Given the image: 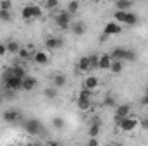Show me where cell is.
Returning <instances> with one entry per match:
<instances>
[{
	"label": "cell",
	"instance_id": "cell-1",
	"mask_svg": "<svg viewBox=\"0 0 148 146\" xmlns=\"http://www.w3.org/2000/svg\"><path fill=\"white\" fill-rule=\"evenodd\" d=\"M91 91L88 89V88H83L81 91H79V98H77V108L81 110V112H86V110H90L91 107Z\"/></svg>",
	"mask_w": 148,
	"mask_h": 146
},
{
	"label": "cell",
	"instance_id": "cell-2",
	"mask_svg": "<svg viewBox=\"0 0 148 146\" xmlns=\"http://www.w3.org/2000/svg\"><path fill=\"white\" fill-rule=\"evenodd\" d=\"M71 23H73V14L66 9V10H60L59 14H57V17H55V24L60 28V29H67L69 26H71Z\"/></svg>",
	"mask_w": 148,
	"mask_h": 146
},
{
	"label": "cell",
	"instance_id": "cell-3",
	"mask_svg": "<svg viewBox=\"0 0 148 146\" xmlns=\"http://www.w3.org/2000/svg\"><path fill=\"white\" fill-rule=\"evenodd\" d=\"M115 126H117V129H119V131H122V132H131V131H134V129H136L138 120H136L134 117H129V115H127V117H124L122 120H119Z\"/></svg>",
	"mask_w": 148,
	"mask_h": 146
},
{
	"label": "cell",
	"instance_id": "cell-4",
	"mask_svg": "<svg viewBox=\"0 0 148 146\" xmlns=\"http://www.w3.org/2000/svg\"><path fill=\"white\" fill-rule=\"evenodd\" d=\"M24 131L28 132V134H31V136H36L41 132V124H40V120L38 119H29V120H26L24 122Z\"/></svg>",
	"mask_w": 148,
	"mask_h": 146
},
{
	"label": "cell",
	"instance_id": "cell-5",
	"mask_svg": "<svg viewBox=\"0 0 148 146\" xmlns=\"http://www.w3.org/2000/svg\"><path fill=\"white\" fill-rule=\"evenodd\" d=\"M129 113H131V105H127V103L115 105V115H114V119H115V124H117L119 120H122L124 117H127Z\"/></svg>",
	"mask_w": 148,
	"mask_h": 146
},
{
	"label": "cell",
	"instance_id": "cell-6",
	"mask_svg": "<svg viewBox=\"0 0 148 146\" xmlns=\"http://www.w3.org/2000/svg\"><path fill=\"white\" fill-rule=\"evenodd\" d=\"M121 31H122V28H121V23H117V21L107 23V24L103 26V35H105V36H114V35H119Z\"/></svg>",
	"mask_w": 148,
	"mask_h": 146
},
{
	"label": "cell",
	"instance_id": "cell-7",
	"mask_svg": "<svg viewBox=\"0 0 148 146\" xmlns=\"http://www.w3.org/2000/svg\"><path fill=\"white\" fill-rule=\"evenodd\" d=\"M3 120L5 122H9V124H14V122H17L21 117H23V113L19 112V110H16V108H9V110H5L3 112Z\"/></svg>",
	"mask_w": 148,
	"mask_h": 146
},
{
	"label": "cell",
	"instance_id": "cell-8",
	"mask_svg": "<svg viewBox=\"0 0 148 146\" xmlns=\"http://www.w3.org/2000/svg\"><path fill=\"white\" fill-rule=\"evenodd\" d=\"M64 45L62 38H55V36H48L45 40V48L47 50H55V48H60Z\"/></svg>",
	"mask_w": 148,
	"mask_h": 146
},
{
	"label": "cell",
	"instance_id": "cell-9",
	"mask_svg": "<svg viewBox=\"0 0 148 146\" xmlns=\"http://www.w3.org/2000/svg\"><path fill=\"white\" fill-rule=\"evenodd\" d=\"M33 60H35V64H38V65H45V64H48L50 57H48V53H47V52L38 50V52L33 53Z\"/></svg>",
	"mask_w": 148,
	"mask_h": 146
},
{
	"label": "cell",
	"instance_id": "cell-10",
	"mask_svg": "<svg viewBox=\"0 0 148 146\" xmlns=\"http://www.w3.org/2000/svg\"><path fill=\"white\" fill-rule=\"evenodd\" d=\"M36 79L35 77H31V76H26V77H23V91H33L35 88H36Z\"/></svg>",
	"mask_w": 148,
	"mask_h": 146
},
{
	"label": "cell",
	"instance_id": "cell-11",
	"mask_svg": "<svg viewBox=\"0 0 148 146\" xmlns=\"http://www.w3.org/2000/svg\"><path fill=\"white\" fill-rule=\"evenodd\" d=\"M112 64V59L109 53H102L100 57H98V69H102V71H107L109 67H110Z\"/></svg>",
	"mask_w": 148,
	"mask_h": 146
},
{
	"label": "cell",
	"instance_id": "cell-12",
	"mask_svg": "<svg viewBox=\"0 0 148 146\" xmlns=\"http://www.w3.org/2000/svg\"><path fill=\"white\" fill-rule=\"evenodd\" d=\"M90 69H91V65H90V55L81 57V59L77 60V71H79V72H88Z\"/></svg>",
	"mask_w": 148,
	"mask_h": 146
},
{
	"label": "cell",
	"instance_id": "cell-13",
	"mask_svg": "<svg viewBox=\"0 0 148 146\" xmlns=\"http://www.w3.org/2000/svg\"><path fill=\"white\" fill-rule=\"evenodd\" d=\"M71 31H73L74 36H83L84 31H86V26H84L83 21H76V23H73V26H71Z\"/></svg>",
	"mask_w": 148,
	"mask_h": 146
},
{
	"label": "cell",
	"instance_id": "cell-14",
	"mask_svg": "<svg viewBox=\"0 0 148 146\" xmlns=\"http://www.w3.org/2000/svg\"><path fill=\"white\" fill-rule=\"evenodd\" d=\"M21 17H23L24 21H31V19H35V16H33V5H24L23 10H21Z\"/></svg>",
	"mask_w": 148,
	"mask_h": 146
},
{
	"label": "cell",
	"instance_id": "cell-15",
	"mask_svg": "<svg viewBox=\"0 0 148 146\" xmlns=\"http://www.w3.org/2000/svg\"><path fill=\"white\" fill-rule=\"evenodd\" d=\"M66 84H67V77H66L64 74H57V76H53V86H55L57 89L64 88Z\"/></svg>",
	"mask_w": 148,
	"mask_h": 146
},
{
	"label": "cell",
	"instance_id": "cell-16",
	"mask_svg": "<svg viewBox=\"0 0 148 146\" xmlns=\"http://www.w3.org/2000/svg\"><path fill=\"white\" fill-rule=\"evenodd\" d=\"M84 88H88L90 91L97 89V88H98V79H97L95 76H88V77L84 79Z\"/></svg>",
	"mask_w": 148,
	"mask_h": 146
},
{
	"label": "cell",
	"instance_id": "cell-17",
	"mask_svg": "<svg viewBox=\"0 0 148 146\" xmlns=\"http://www.w3.org/2000/svg\"><path fill=\"white\" fill-rule=\"evenodd\" d=\"M133 7V0H115V9L117 10H129Z\"/></svg>",
	"mask_w": 148,
	"mask_h": 146
},
{
	"label": "cell",
	"instance_id": "cell-18",
	"mask_svg": "<svg viewBox=\"0 0 148 146\" xmlns=\"http://www.w3.org/2000/svg\"><path fill=\"white\" fill-rule=\"evenodd\" d=\"M136 59H138V55H136V52H134L133 48H124L122 62H124V60H127V62H136Z\"/></svg>",
	"mask_w": 148,
	"mask_h": 146
},
{
	"label": "cell",
	"instance_id": "cell-19",
	"mask_svg": "<svg viewBox=\"0 0 148 146\" xmlns=\"http://www.w3.org/2000/svg\"><path fill=\"white\" fill-rule=\"evenodd\" d=\"M5 46H7V53H12V55H16L17 52H19V43L17 41H14V40H10V41H7L5 43Z\"/></svg>",
	"mask_w": 148,
	"mask_h": 146
},
{
	"label": "cell",
	"instance_id": "cell-20",
	"mask_svg": "<svg viewBox=\"0 0 148 146\" xmlns=\"http://www.w3.org/2000/svg\"><path fill=\"white\" fill-rule=\"evenodd\" d=\"M109 55H110L112 60H122V57H124V48H122V46H117V48L112 50Z\"/></svg>",
	"mask_w": 148,
	"mask_h": 146
},
{
	"label": "cell",
	"instance_id": "cell-21",
	"mask_svg": "<svg viewBox=\"0 0 148 146\" xmlns=\"http://www.w3.org/2000/svg\"><path fill=\"white\" fill-rule=\"evenodd\" d=\"M138 23V16L136 14H133L131 10H127L126 12V19H124V24H127V26H134Z\"/></svg>",
	"mask_w": 148,
	"mask_h": 146
},
{
	"label": "cell",
	"instance_id": "cell-22",
	"mask_svg": "<svg viewBox=\"0 0 148 146\" xmlns=\"http://www.w3.org/2000/svg\"><path fill=\"white\" fill-rule=\"evenodd\" d=\"M122 67H124V64H122V60H112V64H110V69L114 74H121L122 72Z\"/></svg>",
	"mask_w": 148,
	"mask_h": 146
},
{
	"label": "cell",
	"instance_id": "cell-23",
	"mask_svg": "<svg viewBox=\"0 0 148 146\" xmlns=\"http://www.w3.org/2000/svg\"><path fill=\"white\" fill-rule=\"evenodd\" d=\"M100 122H93L91 126H90V129H88V134L91 136V138H97L98 134H100Z\"/></svg>",
	"mask_w": 148,
	"mask_h": 146
},
{
	"label": "cell",
	"instance_id": "cell-24",
	"mask_svg": "<svg viewBox=\"0 0 148 146\" xmlns=\"http://www.w3.org/2000/svg\"><path fill=\"white\" fill-rule=\"evenodd\" d=\"M10 72H12V76H17V77H26V71H24V67H21V65L10 67Z\"/></svg>",
	"mask_w": 148,
	"mask_h": 146
},
{
	"label": "cell",
	"instance_id": "cell-25",
	"mask_svg": "<svg viewBox=\"0 0 148 146\" xmlns=\"http://www.w3.org/2000/svg\"><path fill=\"white\" fill-rule=\"evenodd\" d=\"M43 95H45V98H48V100H55V98H57V88H55V86H53V88H47Z\"/></svg>",
	"mask_w": 148,
	"mask_h": 146
},
{
	"label": "cell",
	"instance_id": "cell-26",
	"mask_svg": "<svg viewBox=\"0 0 148 146\" xmlns=\"http://www.w3.org/2000/svg\"><path fill=\"white\" fill-rule=\"evenodd\" d=\"M67 10H69V12L74 16V14L79 10V0H71V2L67 3Z\"/></svg>",
	"mask_w": 148,
	"mask_h": 146
},
{
	"label": "cell",
	"instance_id": "cell-27",
	"mask_svg": "<svg viewBox=\"0 0 148 146\" xmlns=\"http://www.w3.org/2000/svg\"><path fill=\"white\" fill-rule=\"evenodd\" d=\"M124 19H126V10H117V9H115V12H114V21L124 23Z\"/></svg>",
	"mask_w": 148,
	"mask_h": 146
},
{
	"label": "cell",
	"instance_id": "cell-28",
	"mask_svg": "<svg viewBox=\"0 0 148 146\" xmlns=\"http://www.w3.org/2000/svg\"><path fill=\"white\" fill-rule=\"evenodd\" d=\"M102 105L107 107V108H112V107H115L117 103H115V98H114V96H105L103 102H102Z\"/></svg>",
	"mask_w": 148,
	"mask_h": 146
},
{
	"label": "cell",
	"instance_id": "cell-29",
	"mask_svg": "<svg viewBox=\"0 0 148 146\" xmlns=\"http://www.w3.org/2000/svg\"><path fill=\"white\" fill-rule=\"evenodd\" d=\"M59 7V0H45V9L47 10H55Z\"/></svg>",
	"mask_w": 148,
	"mask_h": 146
},
{
	"label": "cell",
	"instance_id": "cell-30",
	"mask_svg": "<svg viewBox=\"0 0 148 146\" xmlns=\"http://www.w3.org/2000/svg\"><path fill=\"white\" fill-rule=\"evenodd\" d=\"M52 124H53V127H55V129H62L66 122H64V119H62V117H53Z\"/></svg>",
	"mask_w": 148,
	"mask_h": 146
},
{
	"label": "cell",
	"instance_id": "cell-31",
	"mask_svg": "<svg viewBox=\"0 0 148 146\" xmlns=\"http://www.w3.org/2000/svg\"><path fill=\"white\" fill-rule=\"evenodd\" d=\"M0 19H2L3 23H10V21H12L10 10H0Z\"/></svg>",
	"mask_w": 148,
	"mask_h": 146
},
{
	"label": "cell",
	"instance_id": "cell-32",
	"mask_svg": "<svg viewBox=\"0 0 148 146\" xmlns=\"http://www.w3.org/2000/svg\"><path fill=\"white\" fill-rule=\"evenodd\" d=\"M10 9H12L10 0H0V10H10Z\"/></svg>",
	"mask_w": 148,
	"mask_h": 146
},
{
	"label": "cell",
	"instance_id": "cell-33",
	"mask_svg": "<svg viewBox=\"0 0 148 146\" xmlns=\"http://www.w3.org/2000/svg\"><path fill=\"white\" fill-rule=\"evenodd\" d=\"M90 65L91 69H98V55H90Z\"/></svg>",
	"mask_w": 148,
	"mask_h": 146
},
{
	"label": "cell",
	"instance_id": "cell-34",
	"mask_svg": "<svg viewBox=\"0 0 148 146\" xmlns=\"http://www.w3.org/2000/svg\"><path fill=\"white\" fill-rule=\"evenodd\" d=\"M41 7L40 5H33V16H35V19H38V17H41Z\"/></svg>",
	"mask_w": 148,
	"mask_h": 146
},
{
	"label": "cell",
	"instance_id": "cell-35",
	"mask_svg": "<svg viewBox=\"0 0 148 146\" xmlns=\"http://www.w3.org/2000/svg\"><path fill=\"white\" fill-rule=\"evenodd\" d=\"M5 53H7V46L3 43H0V57H3Z\"/></svg>",
	"mask_w": 148,
	"mask_h": 146
},
{
	"label": "cell",
	"instance_id": "cell-36",
	"mask_svg": "<svg viewBox=\"0 0 148 146\" xmlns=\"http://www.w3.org/2000/svg\"><path fill=\"white\" fill-rule=\"evenodd\" d=\"M141 129L143 131H148V119H143L141 120Z\"/></svg>",
	"mask_w": 148,
	"mask_h": 146
},
{
	"label": "cell",
	"instance_id": "cell-37",
	"mask_svg": "<svg viewBox=\"0 0 148 146\" xmlns=\"http://www.w3.org/2000/svg\"><path fill=\"white\" fill-rule=\"evenodd\" d=\"M97 145H98V139H97V138H91V139L88 141V146H97Z\"/></svg>",
	"mask_w": 148,
	"mask_h": 146
},
{
	"label": "cell",
	"instance_id": "cell-38",
	"mask_svg": "<svg viewBox=\"0 0 148 146\" xmlns=\"http://www.w3.org/2000/svg\"><path fill=\"white\" fill-rule=\"evenodd\" d=\"M141 105H147L148 107V93H145V96L141 98Z\"/></svg>",
	"mask_w": 148,
	"mask_h": 146
},
{
	"label": "cell",
	"instance_id": "cell-39",
	"mask_svg": "<svg viewBox=\"0 0 148 146\" xmlns=\"http://www.w3.org/2000/svg\"><path fill=\"white\" fill-rule=\"evenodd\" d=\"M2 102H3V95L0 93V105H2Z\"/></svg>",
	"mask_w": 148,
	"mask_h": 146
},
{
	"label": "cell",
	"instance_id": "cell-40",
	"mask_svg": "<svg viewBox=\"0 0 148 146\" xmlns=\"http://www.w3.org/2000/svg\"><path fill=\"white\" fill-rule=\"evenodd\" d=\"M88 2H98V0H88Z\"/></svg>",
	"mask_w": 148,
	"mask_h": 146
},
{
	"label": "cell",
	"instance_id": "cell-41",
	"mask_svg": "<svg viewBox=\"0 0 148 146\" xmlns=\"http://www.w3.org/2000/svg\"><path fill=\"white\" fill-rule=\"evenodd\" d=\"M81 2H88V0H81Z\"/></svg>",
	"mask_w": 148,
	"mask_h": 146
},
{
	"label": "cell",
	"instance_id": "cell-42",
	"mask_svg": "<svg viewBox=\"0 0 148 146\" xmlns=\"http://www.w3.org/2000/svg\"><path fill=\"white\" fill-rule=\"evenodd\" d=\"M145 93H148V88H147V91H145Z\"/></svg>",
	"mask_w": 148,
	"mask_h": 146
}]
</instances>
